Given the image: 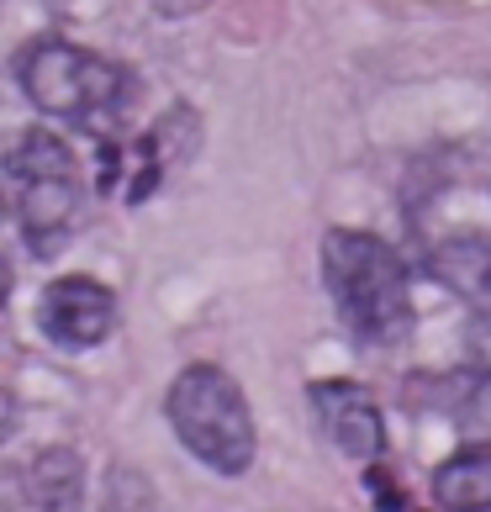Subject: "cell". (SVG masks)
<instances>
[{"label": "cell", "mask_w": 491, "mask_h": 512, "mask_svg": "<svg viewBox=\"0 0 491 512\" xmlns=\"http://www.w3.org/2000/svg\"><path fill=\"white\" fill-rule=\"evenodd\" d=\"M323 280L360 344H396L412 328V275L386 238L360 227L323 233Z\"/></svg>", "instance_id": "cell-1"}, {"label": "cell", "mask_w": 491, "mask_h": 512, "mask_svg": "<svg viewBox=\"0 0 491 512\" xmlns=\"http://www.w3.org/2000/svg\"><path fill=\"white\" fill-rule=\"evenodd\" d=\"M164 417L175 439L217 476H243L259 454L254 412L243 402V386L217 365H185L164 396Z\"/></svg>", "instance_id": "cell-2"}, {"label": "cell", "mask_w": 491, "mask_h": 512, "mask_svg": "<svg viewBox=\"0 0 491 512\" xmlns=\"http://www.w3.org/2000/svg\"><path fill=\"white\" fill-rule=\"evenodd\" d=\"M16 74H22L27 101L43 111V117L101 132V138H106L111 117H117L132 96V80H127L122 64H111L101 53L80 48V43H64V37H37L22 53Z\"/></svg>", "instance_id": "cell-3"}, {"label": "cell", "mask_w": 491, "mask_h": 512, "mask_svg": "<svg viewBox=\"0 0 491 512\" xmlns=\"http://www.w3.org/2000/svg\"><path fill=\"white\" fill-rule=\"evenodd\" d=\"M312 412L323 439L354 465H381L386 454V417L381 402L360 381H317L312 386Z\"/></svg>", "instance_id": "cell-4"}, {"label": "cell", "mask_w": 491, "mask_h": 512, "mask_svg": "<svg viewBox=\"0 0 491 512\" xmlns=\"http://www.w3.org/2000/svg\"><path fill=\"white\" fill-rule=\"evenodd\" d=\"M37 328L59 349H96L117 328V296L90 275H64L37 301Z\"/></svg>", "instance_id": "cell-5"}, {"label": "cell", "mask_w": 491, "mask_h": 512, "mask_svg": "<svg viewBox=\"0 0 491 512\" xmlns=\"http://www.w3.org/2000/svg\"><path fill=\"white\" fill-rule=\"evenodd\" d=\"M85 491V470L74 449H37L11 481V512H74Z\"/></svg>", "instance_id": "cell-6"}, {"label": "cell", "mask_w": 491, "mask_h": 512, "mask_svg": "<svg viewBox=\"0 0 491 512\" xmlns=\"http://www.w3.org/2000/svg\"><path fill=\"white\" fill-rule=\"evenodd\" d=\"M74 212H80V180L53 175V180H22L16 185V222L37 254H53L59 238L69 233Z\"/></svg>", "instance_id": "cell-7"}, {"label": "cell", "mask_w": 491, "mask_h": 512, "mask_svg": "<svg viewBox=\"0 0 491 512\" xmlns=\"http://www.w3.org/2000/svg\"><path fill=\"white\" fill-rule=\"evenodd\" d=\"M428 497L439 512H491V444H465L433 470Z\"/></svg>", "instance_id": "cell-8"}, {"label": "cell", "mask_w": 491, "mask_h": 512, "mask_svg": "<svg viewBox=\"0 0 491 512\" xmlns=\"http://www.w3.org/2000/svg\"><path fill=\"white\" fill-rule=\"evenodd\" d=\"M423 270L460 296H486L491 291V238H481V233L449 238L423 259Z\"/></svg>", "instance_id": "cell-9"}, {"label": "cell", "mask_w": 491, "mask_h": 512, "mask_svg": "<svg viewBox=\"0 0 491 512\" xmlns=\"http://www.w3.org/2000/svg\"><path fill=\"white\" fill-rule=\"evenodd\" d=\"M11 180L22 185V180H53V175H74V154H69V143L59 138V132H48V127H27L22 138L11 143Z\"/></svg>", "instance_id": "cell-10"}]
</instances>
